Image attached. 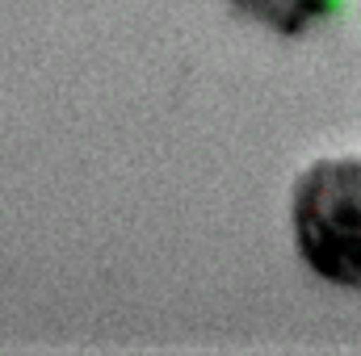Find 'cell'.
Here are the masks:
<instances>
[{
	"label": "cell",
	"instance_id": "1",
	"mask_svg": "<svg viewBox=\"0 0 361 356\" xmlns=\"http://www.w3.org/2000/svg\"><path fill=\"white\" fill-rule=\"evenodd\" d=\"M290 227L302 265L361 293V160H319L294 180Z\"/></svg>",
	"mask_w": 361,
	"mask_h": 356
},
{
	"label": "cell",
	"instance_id": "2",
	"mask_svg": "<svg viewBox=\"0 0 361 356\" xmlns=\"http://www.w3.org/2000/svg\"><path fill=\"white\" fill-rule=\"evenodd\" d=\"M231 4L273 34L298 38V34H311L315 25L332 21L345 0H231Z\"/></svg>",
	"mask_w": 361,
	"mask_h": 356
}]
</instances>
